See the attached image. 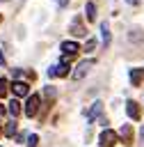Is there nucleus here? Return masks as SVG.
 I'll return each mask as SVG.
<instances>
[{
	"label": "nucleus",
	"instance_id": "nucleus-3",
	"mask_svg": "<svg viewBox=\"0 0 144 147\" xmlns=\"http://www.w3.org/2000/svg\"><path fill=\"white\" fill-rule=\"evenodd\" d=\"M37 110H39V94H32V96L27 99V103H25V115H27V117H34Z\"/></svg>",
	"mask_w": 144,
	"mask_h": 147
},
{
	"label": "nucleus",
	"instance_id": "nucleus-21",
	"mask_svg": "<svg viewBox=\"0 0 144 147\" xmlns=\"http://www.w3.org/2000/svg\"><path fill=\"white\" fill-rule=\"evenodd\" d=\"M0 64H5V55H2V51H0Z\"/></svg>",
	"mask_w": 144,
	"mask_h": 147
},
{
	"label": "nucleus",
	"instance_id": "nucleus-10",
	"mask_svg": "<svg viewBox=\"0 0 144 147\" xmlns=\"http://www.w3.org/2000/svg\"><path fill=\"white\" fill-rule=\"evenodd\" d=\"M126 106H128V108H126V113H128L133 119H139V106H137L135 101H128Z\"/></svg>",
	"mask_w": 144,
	"mask_h": 147
},
{
	"label": "nucleus",
	"instance_id": "nucleus-20",
	"mask_svg": "<svg viewBox=\"0 0 144 147\" xmlns=\"http://www.w3.org/2000/svg\"><path fill=\"white\" fill-rule=\"evenodd\" d=\"M126 2H128V5H133V7H135V5H139V0H126Z\"/></svg>",
	"mask_w": 144,
	"mask_h": 147
},
{
	"label": "nucleus",
	"instance_id": "nucleus-2",
	"mask_svg": "<svg viewBox=\"0 0 144 147\" xmlns=\"http://www.w3.org/2000/svg\"><path fill=\"white\" fill-rule=\"evenodd\" d=\"M98 142H101V147H114V142H117V133L110 131V129H105V131H101Z\"/></svg>",
	"mask_w": 144,
	"mask_h": 147
},
{
	"label": "nucleus",
	"instance_id": "nucleus-14",
	"mask_svg": "<svg viewBox=\"0 0 144 147\" xmlns=\"http://www.w3.org/2000/svg\"><path fill=\"white\" fill-rule=\"evenodd\" d=\"M16 133V122H7V129H5V136H14Z\"/></svg>",
	"mask_w": 144,
	"mask_h": 147
},
{
	"label": "nucleus",
	"instance_id": "nucleus-1",
	"mask_svg": "<svg viewBox=\"0 0 144 147\" xmlns=\"http://www.w3.org/2000/svg\"><path fill=\"white\" fill-rule=\"evenodd\" d=\"M94 64H96V60H85V62H80V64L73 69V74H71V76H73V80H80V78H85Z\"/></svg>",
	"mask_w": 144,
	"mask_h": 147
},
{
	"label": "nucleus",
	"instance_id": "nucleus-9",
	"mask_svg": "<svg viewBox=\"0 0 144 147\" xmlns=\"http://www.w3.org/2000/svg\"><path fill=\"white\" fill-rule=\"evenodd\" d=\"M62 51H64L66 55H75V53L80 51V46H78L75 41H64V44H62Z\"/></svg>",
	"mask_w": 144,
	"mask_h": 147
},
{
	"label": "nucleus",
	"instance_id": "nucleus-17",
	"mask_svg": "<svg viewBox=\"0 0 144 147\" xmlns=\"http://www.w3.org/2000/svg\"><path fill=\"white\" fill-rule=\"evenodd\" d=\"M37 142H39V138L32 133V136H27V147H37Z\"/></svg>",
	"mask_w": 144,
	"mask_h": 147
},
{
	"label": "nucleus",
	"instance_id": "nucleus-13",
	"mask_svg": "<svg viewBox=\"0 0 144 147\" xmlns=\"http://www.w3.org/2000/svg\"><path fill=\"white\" fill-rule=\"evenodd\" d=\"M87 30L82 28V25H71V34H75V37H82Z\"/></svg>",
	"mask_w": 144,
	"mask_h": 147
},
{
	"label": "nucleus",
	"instance_id": "nucleus-15",
	"mask_svg": "<svg viewBox=\"0 0 144 147\" xmlns=\"http://www.w3.org/2000/svg\"><path fill=\"white\" fill-rule=\"evenodd\" d=\"M7 90H9V83H7L5 78H0V99L7 94Z\"/></svg>",
	"mask_w": 144,
	"mask_h": 147
},
{
	"label": "nucleus",
	"instance_id": "nucleus-12",
	"mask_svg": "<svg viewBox=\"0 0 144 147\" xmlns=\"http://www.w3.org/2000/svg\"><path fill=\"white\" fill-rule=\"evenodd\" d=\"M87 21H96V5L87 2Z\"/></svg>",
	"mask_w": 144,
	"mask_h": 147
},
{
	"label": "nucleus",
	"instance_id": "nucleus-16",
	"mask_svg": "<svg viewBox=\"0 0 144 147\" xmlns=\"http://www.w3.org/2000/svg\"><path fill=\"white\" fill-rule=\"evenodd\" d=\"M55 96H57V92H55V87H50V85H48V87H46V99H50V101H53Z\"/></svg>",
	"mask_w": 144,
	"mask_h": 147
},
{
	"label": "nucleus",
	"instance_id": "nucleus-4",
	"mask_svg": "<svg viewBox=\"0 0 144 147\" xmlns=\"http://www.w3.org/2000/svg\"><path fill=\"white\" fill-rule=\"evenodd\" d=\"M11 92H14L16 96H25V94L30 92V87H27V83H23V80H14V83H11Z\"/></svg>",
	"mask_w": 144,
	"mask_h": 147
},
{
	"label": "nucleus",
	"instance_id": "nucleus-18",
	"mask_svg": "<svg viewBox=\"0 0 144 147\" xmlns=\"http://www.w3.org/2000/svg\"><path fill=\"white\" fill-rule=\"evenodd\" d=\"M94 46H96V41H94V39H89V41H87V46H85V51H91Z\"/></svg>",
	"mask_w": 144,
	"mask_h": 147
},
{
	"label": "nucleus",
	"instance_id": "nucleus-19",
	"mask_svg": "<svg viewBox=\"0 0 144 147\" xmlns=\"http://www.w3.org/2000/svg\"><path fill=\"white\" fill-rule=\"evenodd\" d=\"M55 2H57L59 7H66V5H69V0H55Z\"/></svg>",
	"mask_w": 144,
	"mask_h": 147
},
{
	"label": "nucleus",
	"instance_id": "nucleus-7",
	"mask_svg": "<svg viewBox=\"0 0 144 147\" xmlns=\"http://www.w3.org/2000/svg\"><path fill=\"white\" fill-rule=\"evenodd\" d=\"M142 80H144V69H130V83L137 87Z\"/></svg>",
	"mask_w": 144,
	"mask_h": 147
},
{
	"label": "nucleus",
	"instance_id": "nucleus-11",
	"mask_svg": "<svg viewBox=\"0 0 144 147\" xmlns=\"http://www.w3.org/2000/svg\"><path fill=\"white\" fill-rule=\"evenodd\" d=\"M7 110L16 117V115H21V103H18V99H11L9 101V106H7Z\"/></svg>",
	"mask_w": 144,
	"mask_h": 147
},
{
	"label": "nucleus",
	"instance_id": "nucleus-6",
	"mask_svg": "<svg viewBox=\"0 0 144 147\" xmlns=\"http://www.w3.org/2000/svg\"><path fill=\"white\" fill-rule=\"evenodd\" d=\"M119 136H121L123 145H133V129H130V124H123L121 131H119Z\"/></svg>",
	"mask_w": 144,
	"mask_h": 147
},
{
	"label": "nucleus",
	"instance_id": "nucleus-22",
	"mask_svg": "<svg viewBox=\"0 0 144 147\" xmlns=\"http://www.w3.org/2000/svg\"><path fill=\"white\" fill-rule=\"evenodd\" d=\"M2 115H5V106H0V117H2Z\"/></svg>",
	"mask_w": 144,
	"mask_h": 147
},
{
	"label": "nucleus",
	"instance_id": "nucleus-23",
	"mask_svg": "<svg viewBox=\"0 0 144 147\" xmlns=\"http://www.w3.org/2000/svg\"><path fill=\"white\" fill-rule=\"evenodd\" d=\"M0 21H2V16H0Z\"/></svg>",
	"mask_w": 144,
	"mask_h": 147
},
{
	"label": "nucleus",
	"instance_id": "nucleus-5",
	"mask_svg": "<svg viewBox=\"0 0 144 147\" xmlns=\"http://www.w3.org/2000/svg\"><path fill=\"white\" fill-rule=\"evenodd\" d=\"M101 110H103V103H101V101H96V103H91V106L85 110V117H87V119H94V117H98V115H101Z\"/></svg>",
	"mask_w": 144,
	"mask_h": 147
},
{
	"label": "nucleus",
	"instance_id": "nucleus-8",
	"mask_svg": "<svg viewBox=\"0 0 144 147\" xmlns=\"http://www.w3.org/2000/svg\"><path fill=\"white\" fill-rule=\"evenodd\" d=\"M101 39H103V46H110V25H107V21L101 23Z\"/></svg>",
	"mask_w": 144,
	"mask_h": 147
}]
</instances>
